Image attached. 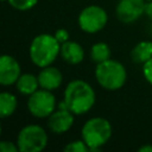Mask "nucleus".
Masks as SVG:
<instances>
[{
	"label": "nucleus",
	"instance_id": "nucleus-1",
	"mask_svg": "<svg viewBox=\"0 0 152 152\" xmlns=\"http://www.w3.org/2000/svg\"><path fill=\"white\" fill-rule=\"evenodd\" d=\"M63 101L68 109L75 115H83L94 107L96 94L88 82L83 80H72L64 89Z\"/></svg>",
	"mask_w": 152,
	"mask_h": 152
},
{
	"label": "nucleus",
	"instance_id": "nucleus-2",
	"mask_svg": "<svg viewBox=\"0 0 152 152\" xmlns=\"http://www.w3.org/2000/svg\"><path fill=\"white\" fill-rule=\"evenodd\" d=\"M61 53V43L53 34L40 33L37 34L30 44L28 55L31 62L38 66L44 68L51 65Z\"/></svg>",
	"mask_w": 152,
	"mask_h": 152
},
{
	"label": "nucleus",
	"instance_id": "nucleus-3",
	"mask_svg": "<svg viewBox=\"0 0 152 152\" xmlns=\"http://www.w3.org/2000/svg\"><path fill=\"white\" fill-rule=\"evenodd\" d=\"M113 134L112 124L102 118L94 116L88 119L81 128V138L88 145L89 151L97 152L104 146Z\"/></svg>",
	"mask_w": 152,
	"mask_h": 152
},
{
	"label": "nucleus",
	"instance_id": "nucleus-4",
	"mask_svg": "<svg viewBox=\"0 0 152 152\" xmlns=\"http://www.w3.org/2000/svg\"><path fill=\"white\" fill-rule=\"evenodd\" d=\"M95 80L103 89L114 91L121 89L127 80V70L116 59H107L95 66Z\"/></svg>",
	"mask_w": 152,
	"mask_h": 152
},
{
	"label": "nucleus",
	"instance_id": "nucleus-5",
	"mask_svg": "<svg viewBox=\"0 0 152 152\" xmlns=\"http://www.w3.org/2000/svg\"><path fill=\"white\" fill-rule=\"evenodd\" d=\"M49 137L44 127L31 124L24 126L17 135V145L20 152H42L48 146Z\"/></svg>",
	"mask_w": 152,
	"mask_h": 152
},
{
	"label": "nucleus",
	"instance_id": "nucleus-6",
	"mask_svg": "<svg viewBox=\"0 0 152 152\" xmlns=\"http://www.w3.org/2000/svg\"><path fill=\"white\" fill-rule=\"evenodd\" d=\"M27 109L30 114L38 119H48L56 109L57 101L56 96L51 90L39 88L28 96Z\"/></svg>",
	"mask_w": 152,
	"mask_h": 152
},
{
	"label": "nucleus",
	"instance_id": "nucleus-7",
	"mask_svg": "<svg viewBox=\"0 0 152 152\" xmlns=\"http://www.w3.org/2000/svg\"><path fill=\"white\" fill-rule=\"evenodd\" d=\"M108 23V14L101 6L89 5L78 14L77 24L80 28L86 33H97L102 31Z\"/></svg>",
	"mask_w": 152,
	"mask_h": 152
},
{
	"label": "nucleus",
	"instance_id": "nucleus-8",
	"mask_svg": "<svg viewBox=\"0 0 152 152\" xmlns=\"http://www.w3.org/2000/svg\"><path fill=\"white\" fill-rule=\"evenodd\" d=\"M145 0H119L115 7L116 18L125 24L137 21L145 14Z\"/></svg>",
	"mask_w": 152,
	"mask_h": 152
},
{
	"label": "nucleus",
	"instance_id": "nucleus-9",
	"mask_svg": "<svg viewBox=\"0 0 152 152\" xmlns=\"http://www.w3.org/2000/svg\"><path fill=\"white\" fill-rule=\"evenodd\" d=\"M21 75L19 62L11 55H2L0 57V84L8 87L15 84Z\"/></svg>",
	"mask_w": 152,
	"mask_h": 152
},
{
	"label": "nucleus",
	"instance_id": "nucleus-10",
	"mask_svg": "<svg viewBox=\"0 0 152 152\" xmlns=\"http://www.w3.org/2000/svg\"><path fill=\"white\" fill-rule=\"evenodd\" d=\"M75 120V114L69 109L57 108L49 118H48V127L55 134H63L68 132Z\"/></svg>",
	"mask_w": 152,
	"mask_h": 152
},
{
	"label": "nucleus",
	"instance_id": "nucleus-11",
	"mask_svg": "<svg viewBox=\"0 0 152 152\" xmlns=\"http://www.w3.org/2000/svg\"><path fill=\"white\" fill-rule=\"evenodd\" d=\"M37 76L39 81V87L51 91L59 88L63 82V75L61 70L52 65L40 68V71Z\"/></svg>",
	"mask_w": 152,
	"mask_h": 152
},
{
	"label": "nucleus",
	"instance_id": "nucleus-12",
	"mask_svg": "<svg viewBox=\"0 0 152 152\" xmlns=\"http://www.w3.org/2000/svg\"><path fill=\"white\" fill-rule=\"evenodd\" d=\"M61 57L64 62L71 65L80 64L84 59V50L82 45L74 40H68L61 44Z\"/></svg>",
	"mask_w": 152,
	"mask_h": 152
},
{
	"label": "nucleus",
	"instance_id": "nucleus-13",
	"mask_svg": "<svg viewBox=\"0 0 152 152\" xmlns=\"http://www.w3.org/2000/svg\"><path fill=\"white\" fill-rule=\"evenodd\" d=\"M15 88L21 95L30 96L31 94H33L36 90H38L40 88L38 76H36L31 72L21 74L20 77L18 78V81L15 82Z\"/></svg>",
	"mask_w": 152,
	"mask_h": 152
},
{
	"label": "nucleus",
	"instance_id": "nucleus-14",
	"mask_svg": "<svg viewBox=\"0 0 152 152\" xmlns=\"http://www.w3.org/2000/svg\"><path fill=\"white\" fill-rule=\"evenodd\" d=\"M131 58L135 63H140V64L146 63L150 58H152V42L151 40L139 42L131 51Z\"/></svg>",
	"mask_w": 152,
	"mask_h": 152
},
{
	"label": "nucleus",
	"instance_id": "nucleus-15",
	"mask_svg": "<svg viewBox=\"0 0 152 152\" xmlns=\"http://www.w3.org/2000/svg\"><path fill=\"white\" fill-rule=\"evenodd\" d=\"M17 107H18V100L15 95H13L10 91L0 93V116L2 119L13 115Z\"/></svg>",
	"mask_w": 152,
	"mask_h": 152
},
{
	"label": "nucleus",
	"instance_id": "nucleus-16",
	"mask_svg": "<svg viewBox=\"0 0 152 152\" xmlns=\"http://www.w3.org/2000/svg\"><path fill=\"white\" fill-rule=\"evenodd\" d=\"M110 55H112V51L107 43L99 42V43L93 44L90 48V59L95 62L96 64L109 59Z\"/></svg>",
	"mask_w": 152,
	"mask_h": 152
},
{
	"label": "nucleus",
	"instance_id": "nucleus-17",
	"mask_svg": "<svg viewBox=\"0 0 152 152\" xmlns=\"http://www.w3.org/2000/svg\"><path fill=\"white\" fill-rule=\"evenodd\" d=\"M63 150L65 152H88L89 147L88 145L84 142V140L81 138L80 140H72L70 142H68Z\"/></svg>",
	"mask_w": 152,
	"mask_h": 152
},
{
	"label": "nucleus",
	"instance_id": "nucleus-18",
	"mask_svg": "<svg viewBox=\"0 0 152 152\" xmlns=\"http://www.w3.org/2000/svg\"><path fill=\"white\" fill-rule=\"evenodd\" d=\"M39 0H8V4L18 11H28L31 8H33Z\"/></svg>",
	"mask_w": 152,
	"mask_h": 152
},
{
	"label": "nucleus",
	"instance_id": "nucleus-19",
	"mask_svg": "<svg viewBox=\"0 0 152 152\" xmlns=\"http://www.w3.org/2000/svg\"><path fill=\"white\" fill-rule=\"evenodd\" d=\"M142 75L146 82L152 86V58H150L146 63L142 64Z\"/></svg>",
	"mask_w": 152,
	"mask_h": 152
},
{
	"label": "nucleus",
	"instance_id": "nucleus-20",
	"mask_svg": "<svg viewBox=\"0 0 152 152\" xmlns=\"http://www.w3.org/2000/svg\"><path fill=\"white\" fill-rule=\"evenodd\" d=\"M0 151L1 152H18V145L17 142L10 141V140H2L0 142Z\"/></svg>",
	"mask_w": 152,
	"mask_h": 152
},
{
	"label": "nucleus",
	"instance_id": "nucleus-21",
	"mask_svg": "<svg viewBox=\"0 0 152 152\" xmlns=\"http://www.w3.org/2000/svg\"><path fill=\"white\" fill-rule=\"evenodd\" d=\"M53 36L56 37V39H57L61 44H63V43H65V42L70 40V39H69V38H70L69 32H68L65 28H63V27H61V28L56 30V32L53 33Z\"/></svg>",
	"mask_w": 152,
	"mask_h": 152
},
{
	"label": "nucleus",
	"instance_id": "nucleus-22",
	"mask_svg": "<svg viewBox=\"0 0 152 152\" xmlns=\"http://www.w3.org/2000/svg\"><path fill=\"white\" fill-rule=\"evenodd\" d=\"M145 15L150 20H152V0L146 1V4H145Z\"/></svg>",
	"mask_w": 152,
	"mask_h": 152
},
{
	"label": "nucleus",
	"instance_id": "nucleus-23",
	"mask_svg": "<svg viewBox=\"0 0 152 152\" xmlns=\"http://www.w3.org/2000/svg\"><path fill=\"white\" fill-rule=\"evenodd\" d=\"M139 152H152V145L151 144H145L138 148Z\"/></svg>",
	"mask_w": 152,
	"mask_h": 152
},
{
	"label": "nucleus",
	"instance_id": "nucleus-24",
	"mask_svg": "<svg viewBox=\"0 0 152 152\" xmlns=\"http://www.w3.org/2000/svg\"><path fill=\"white\" fill-rule=\"evenodd\" d=\"M1 1H8V0H1Z\"/></svg>",
	"mask_w": 152,
	"mask_h": 152
},
{
	"label": "nucleus",
	"instance_id": "nucleus-25",
	"mask_svg": "<svg viewBox=\"0 0 152 152\" xmlns=\"http://www.w3.org/2000/svg\"><path fill=\"white\" fill-rule=\"evenodd\" d=\"M145 1H151V0H145Z\"/></svg>",
	"mask_w": 152,
	"mask_h": 152
}]
</instances>
